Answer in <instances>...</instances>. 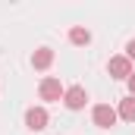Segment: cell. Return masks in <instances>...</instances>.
<instances>
[{
    "label": "cell",
    "mask_w": 135,
    "mask_h": 135,
    "mask_svg": "<svg viewBox=\"0 0 135 135\" xmlns=\"http://www.w3.org/2000/svg\"><path fill=\"white\" fill-rule=\"evenodd\" d=\"M38 94H41V101H60V98L66 94V88L60 85V79H54V75H47V79L41 82V88H38Z\"/></svg>",
    "instance_id": "obj_1"
},
{
    "label": "cell",
    "mask_w": 135,
    "mask_h": 135,
    "mask_svg": "<svg viewBox=\"0 0 135 135\" xmlns=\"http://www.w3.org/2000/svg\"><path fill=\"white\" fill-rule=\"evenodd\" d=\"M91 116H94V126H101V129H110V126L116 123V116H119V113H116L110 104H98Z\"/></svg>",
    "instance_id": "obj_2"
},
{
    "label": "cell",
    "mask_w": 135,
    "mask_h": 135,
    "mask_svg": "<svg viewBox=\"0 0 135 135\" xmlns=\"http://www.w3.org/2000/svg\"><path fill=\"white\" fill-rule=\"evenodd\" d=\"M25 126H28L32 132L47 129V110H44V107H28V110H25Z\"/></svg>",
    "instance_id": "obj_3"
},
{
    "label": "cell",
    "mask_w": 135,
    "mask_h": 135,
    "mask_svg": "<svg viewBox=\"0 0 135 135\" xmlns=\"http://www.w3.org/2000/svg\"><path fill=\"white\" fill-rule=\"evenodd\" d=\"M107 69H110L113 79H126V82H129V75H132V60H129V57H113V60L107 63Z\"/></svg>",
    "instance_id": "obj_4"
},
{
    "label": "cell",
    "mask_w": 135,
    "mask_h": 135,
    "mask_svg": "<svg viewBox=\"0 0 135 135\" xmlns=\"http://www.w3.org/2000/svg\"><path fill=\"white\" fill-rule=\"evenodd\" d=\"M85 101H88V94H85L82 85H72V88H66V94H63V104H66L69 110H82Z\"/></svg>",
    "instance_id": "obj_5"
},
{
    "label": "cell",
    "mask_w": 135,
    "mask_h": 135,
    "mask_svg": "<svg viewBox=\"0 0 135 135\" xmlns=\"http://www.w3.org/2000/svg\"><path fill=\"white\" fill-rule=\"evenodd\" d=\"M50 63H54V50H50V47H38L35 57H32V66L35 69H47Z\"/></svg>",
    "instance_id": "obj_6"
},
{
    "label": "cell",
    "mask_w": 135,
    "mask_h": 135,
    "mask_svg": "<svg viewBox=\"0 0 135 135\" xmlns=\"http://www.w3.org/2000/svg\"><path fill=\"white\" fill-rule=\"evenodd\" d=\"M116 113H119L123 119H129V123H132V119H135V98H123V101H119V110H116Z\"/></svg>",
    "instance_id": "obj_7"
},
{
    "label": "cell",
    "mask_w": 135,
    "mask_h": 135,
    "mask_svg": "<svg viewBox=\"0 0 135 135\" xmlns=\"http://www.w3.org/2000/svg\"><path fill=\"white\" fill-rule=\"evenodd\" d=\"M69 41H72V44H88V41H91V32L82 28V25H75V28H69Z\"/></svg>",
    "instance_id": "obj_8"
},
{
    "label": "cell",
    "mask_w": 135,
    "mask_h": 135,
    "mask_svg": "<svg viewBox=\"0 0 135 135\" xmlns=\"http://www.w3.org/2000/svg\"><path fill=\"white\" fill-rule=\"evenodd\" d=\"M126 57H129V60H135V38L126 44Z\"/></svg>",
    "instance_id": "obj_9"
},
{
    "label": "cell",
    "mask_w": 135,
    "mask_h": 135,
    "mask_svg": "<svg viewBox=\"0 0 135 135\" xmlns=\"http://www.w3.org/2000/svg\"><path fill=\"white\" fill-rule=\"evenodd\" d=\"M129 98H135V72L129 75Z\"/></svg>",
    "instance_id": "obj_10"
}]
</instances>
